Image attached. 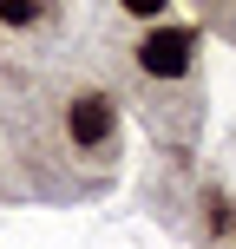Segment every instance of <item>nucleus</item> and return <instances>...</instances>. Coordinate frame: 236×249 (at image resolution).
Wrapping results in <instances>:
<instances>
[{"mask_svg":"<svg viewBox=\"0 0 236 249\" xmlns=\"http://www.w3.org/2000/svg\"><path fill=\"white\" fill-rule=\"evenodd\" d=\"M118 7H125V13H138V20H158L164 0H118Z\"/></svg>","mask_w":236,"mask_h":249,"instance_id":"nucleus-4","label":"nucleus"},{"mask_svg":"<svg viewBox=\"0 0 236 249\" xmlns=\"http://www.w3.org/2000/svg\"><path fill=\"white\" fill-rule=\"evenodd\" d=\"M197 59V26H158L138 39V72L145 79H184Z\"/></svg>","mask_w":236,"mask_h":249,"instance_id":"nucleus-1","label":"nucleus"},{"mask_svg":"<svg viewBox=\"0 0 236 249\" xmlns=\"http://www.w3.org/2000/svg\"><path fill=\"white\" fill-rule=\"evenodd\" d=\"M0 20H7V26H33L39 20V0H0Z\"/></svg>","mask_w":236,"mask_h":249,"instance_id":"nucleus-3","label":"nucleus"},{"mask_svg":"<svg viewBox=\"0 0 236 249\" xmlns=\"http://www.w3.org/2000/svg\"><path fill=\"white\" fill-rule=\"evenodd\" d=\"M66 138H73L79 151H105L118 138V105L105 99V92H79V99L66 105Z\"/></svg>","mask_w":236,"mask_h":249,"instance_id":"nucleus-2","label":"nucleus"}]
</instances>
